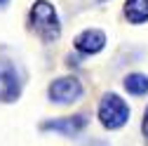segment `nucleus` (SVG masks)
Returning <instances> with one entry per match:
<instances>
[{
	"label": "nucleus",
	"instance_id": "obj_1",
	"mask_svg": "<svg viewBox=\"0 0 148 146\" xmlns=\"http://www.w3.org/2000/svg\"><path fill=\"white\" fill-rule=\"evenodd\" d=\"M28 21H31V28L35 31V35L42 43L59 40L61 24H59V14L49 0H35L31 7V14H28Z\"/></svg>",
	"mask_w": 148,
	"mask_h": 146
},
{
	"label": "nucleus",
	"instance_id": "obj_2",
	"mask_svg": "<svg viewBox=\"0 0 148 146\" xmlns=\"http://www.w3.org/2000/svg\"><path fill=\"white\" fill-rule=\"evenodd\" d=\"M129 113H132L129 104L115 92L103 94L101 101H99V111H97L99 123L106 130H120V127H125L127 120H129Z\"/></svg>",
	"mask_w": 148,
	"mask_h": 146
},
{
	"label": "nucleus",
	"instance_id": "obj_3",
	"mask_svg": "<svg viewBox=\"0 0 148 146\" xmlns=\"http://www.w3.org/2000/svg\"><path fill=\"white\" fill-rule=\"evenodd\" d=\"M85 92V87L82 83L75 78V76H64V78H57V80H52L49 87H47V94H49V101L54 104H73V101H78Z\"/></svg>",
	"mask_w": 148,
	"mask_h": 146
},
{
	"label": "nucleus",
	"instance_id": "obj_4",
	"mask_svg": "<svg viewBox=\"0 0 148 146\" xmlns=\"http://www.w3.org/2000/svg\"><path fill=\"white\" fill-rule=\"evenodd\" d=\"M87 116L78 113V116H66V118H54V120H45L40 127L45 132H57L64 137H78L85 127H87Z\"/></svg>",
	"mask_w": 148,
	"mask_h": 146
},
{
	"label": "nucleus",
	"instance_id": "obj_5",
	"mask_svg": "<svg viewBox=\"0 0 148 146\" xmlns=\"http://www.w3.org/2000/svg\"><path fill=\"white\" fill-rule=\"evenodd\" d=\"M19 94H21L19 73L10 61L0 59V101H16Z\"/></svg>",
	"mask_w": 148,
	"mask_h": 146
},
{
	"label": "nucleus",
	"instance_id": "obj_6",
	"mask_svg": "<svg viewBox=\"0 0 148 146\" xmlns=\"http://www.w3.org/2000/svg\"><path fill=\"white\" fill-rule=\"evenodd\" d=\"M73 45H75V50L80 54L92 57V54H99L106 47V33L101 28H85L78 38L73 40Z\"/></svg>",
	"mask_w": 148,
	"mask_h": 146
},
{
	"label": "nucleus",
	"instance_id": "obj_7",
	"mask_svg": "<svg viewBox=\"0 0 148 146\" xmlns=\"http://www.w3.org/2000/svg\"><path fill=\"white\" fill-rule=\"evenodd\" d=\"M125 17L129 24H146L148 21V0H127Z\"/></svg>",
	"mask_w": 148,
	"mask_h": 146
},
{
	"label": "nucleus",
	"instance_id": "obj_8",
	"mask_svg": "<svg viewBox=\"0 0 148 146\" xmlns=\"http://www.w3.org/2000/svg\"><path fill=\"white\" fill-rule=\"evenodd\" d=\"M122 85H125L127 92L134 94V97L148 94V76H143V73H129V76H125Z\"/></svg>",
	"mask_w": 148,
	"mask_h": 146
},
{
	"label": "nucleus",
	"instance_id": "obj_9",
	"mask_svg": "<svg viewBox=\"0 0 148 146\" xmlns=\"http://www.w3.org/2000/svg\"><path fill=\"white\" fill-rule=\"evenodd\" d=\"M141 132H143V137L148 139V106H146V111H143V123H141Z\"/></svg>",
	"mask_w": 148,
	"mask_h": 146
},
{
	"label": "nucleus",
	"instance_id": "obj_10",
	"mask_svg": "<svg viewBox=\"0 0 148 146\" xmlns=\"http://www.w3.org/2000/svg\"><path fill=\"white\" fill-rule=\"evenodd\" d=\"M92 146H106V144H92Z\"/></svg>",
	"mask_w": 148,
	"mask_h": 146
},
{
	"label": "nucleus",
	"instance_id": "obj_11",
	"mask_svg": "<svg viewBox=\"0 0 148 146\" xmlns=\"http://www.w3.org/2000/svg\"><path fill=\"white\" fill-rule=\"evenodd\" d=\"M5 3H7V0H0V5H5Z\"/></svg>",
	"mask_w": 148,
	"mask_h": 146
}]
</instances>
